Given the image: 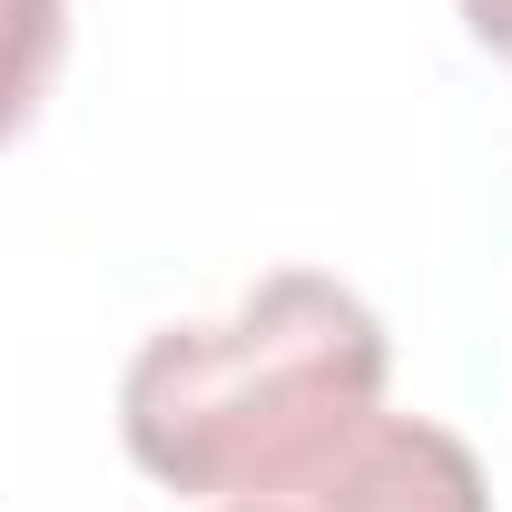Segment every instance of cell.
<instances>
[{
  "instance_id": "1",
  "label": "cell",
  "mask_w": 512,
  "mask_h": 512,
  "mask_svg": "<svg viewBox=\"0 0 512 512\" xmlns=\"http://www.w3.org/2000/svg\"><path fill=\"white\" fill-rule=\"evenodd\" d=\"M384 345L375 306L335 276H266L207 325H168L128 355L119 444L148 483L197 503H247L296 483L306 463L384 414Z\"/></svg>"
},
{
  "instance_id": "2",
  "label": "cell",
  "mask_w": 512,
  "mask_h": 512,
  "mask_svg": "<svg viewBox=\"0 0 512 512\" xmlns=\"http://www.w3.org/2000/svg\"><path fill=\"white\" fill-rule=\"evenodd\" d=\"M207 512H493V493H483V463L463 453V434L424 424V414H365L296 483Z\"/></svg>"
},
{
  "instance_id": "3",
  "label": "cell",
  "mask_w": 512,
  "mask_h": 512,
  "mask_svg": "<svg viewBox=\"0 0 512 512\" xmlns=\"http://www.w3.org/2000/svg\"><path fill=\"white\" fill-rule=\"evenodd\" d=\"M69 50V0H0V148L30 128Z\"/></svg>"
},
{
  "instance_id": "4",
  "label": "cell",
  "mask_w": 512,
  "mask_h": 512,
  "mask_svg": "<svg viewBox=\"0 0 512 512\" xmlns=\"http://www.w3.org/2000/svg\"><path fill=\"white\" fill-rule=\"evenodd\" d=\"M453 10L473 20V40H483V50H503V60H512V0H453Z\"/></svg>"
}]
</instances>
